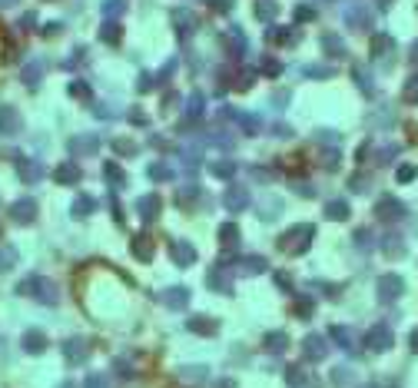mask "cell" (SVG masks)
<instances>
[{
    "label": "cell",
    "mask_w": 418,
    "mask_h": 388,
    "mask_svg": "<svg viewBox=\"0 0 418 388\" xmlns=\"http://www.w3.org/2000/svg\"><path fill=\"white\" fill-rule=\"evenodd\" d=\"M10 216H13V219H20V222H27V219L33 216V202H30V199H20L17 206L10 209Z\"/></svg>",
    "instance_id": "6da1fadb"
},
{
    "label": "cell",
    "mask_w": 418,
    "mask_h": 388,
    "mask_svg": "<svg viewBox=\"0 0 418 388\" xmlns=\"http://www.w3.org/2000/svg\"><path fill=\"white\" fill-rule=\"evenodd\" d=\"M10 130H17V113L0 107V133H10Z\"/></svg>",
    "instance_id": "7a4b0ae2"
},
{
    "label": "cell",
    "mask_w": 418,
    "mask_h": 388,
    "mask_svg": "<svg viewBox=\"0 0 418 388\" xmlns=\"http://www.w3.org/2000/svg\"><path fill=\"white\" fill-rule=\"evenodd\" d=\"M24 345H27V352H40V349H44V338H40L37 332H30V335L24 338Z\"/></svg>",
    "instance_id": "3957f363"
},
{
    "label": "cell",
    "mask_w": 418,
    "mask_h": 388,
    "mask_svg": "<svg viewBox=\"0 0 418 388\" xmlns=\"http://www.w3.org/2000/svg\"><path fill=\"white\" fill-rule=\"evenodd\" d=\"M10 262H13V252H10V249H0V272H4Z\"/></svg>",
    "instance_id": "277c9868"
}]
</instances>
